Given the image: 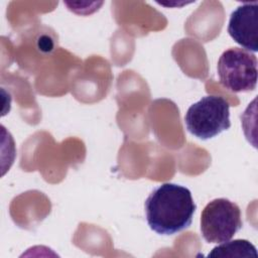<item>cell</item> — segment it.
Masks as SVG:
<instances>
[{
  "label": "cell",
  "instance_id": "1",
  "mask_svg": "<svg viewBox=\"0 0 258 258\" xmlns=\"http://www.w3.org/2000/svg\"><path fill=\"white\" fill-rule=\"evenodd\" d=\"M144 206L150 229L160 235H173L188 228L197 210L190 190L171 182L156 187Z\"/></svg>",
  "mask_w": 258,
  "mask_h": 258
},
{
  "label": "cell",
  "instance_id": "2",
  "mask_svg": "<svg viewBox=\"0 0 258 258\" xmlns=\"http://www.w3.org/2000/svg\"><path fill=\"white\" fill-rule=\"evenodd\" d=\"M184 123L187 131L206 140L219 135L231 126L230 105L220 96H206L186 111Z\"/></svg>",
  "mask_w": 258,
  "mask_h": 258
},
{
  "label": "cell",
  "instance_id": "3",
  "mask_svg": "<svg viewBox=\"0 0 258 258\" xmlns=\"http://www.w3.org/2000/svg\"><path fill=\"white\" fill-rule=\"evenodd\" d=\"M257 57L240 47L225 50L218 60V76L224 88L233 93L250 92L257 85Z\"/></svg>",
  "mask_w": 258,
  "mask_h": 258
},
{
  "label": "cell",
  "instance_id": "4",
  "mask_svg": "<svg viewBox=\"0 0 258 258\" xmlns=\"http://www.w3.org/2000/svg\"><path fill=\"white\" fill-rule=\"evenodd\" d=\"M243 226L241 210L237 204L220 198L211 201L201 215V232L209 243L230 241Z\"/></svg>",
  "mask_w": 258,
  "mask_h": 258
},
{
  "label": "cell",
  "instance_id": "5",
  "mask_svg": "<svg viewBox=\"0 0 258 258\" xmlns=\"http://www.w3.org/2000/svg\"><path fill=\"white\" fill-rule=\"evenodd\" d=\"M228 32L244 49L258 51V2L244 3L230 16Z\"/></svg>",
  "mask_w": 258,
  "mask_h": 258
},
{
  "label": "cell",
  "instance_id": "6",
  "mask_svg": "<svg viewBox=\"0 0 258 258\" xmlns=\"http://www.w3.org/2000/svg\"><path fill=\"white\" fill-rule=\"evenodd\" d=\"M257 251L256 248L253 244H251L247 240H234V241H227L224 242L223 244L215 247L209 254L208 257H219V258H224V257H244V258H249V257H254L257 258Z\"/></svg>",
  "mask_w": 258,
  "mask_h": 258
}]
</instances>
